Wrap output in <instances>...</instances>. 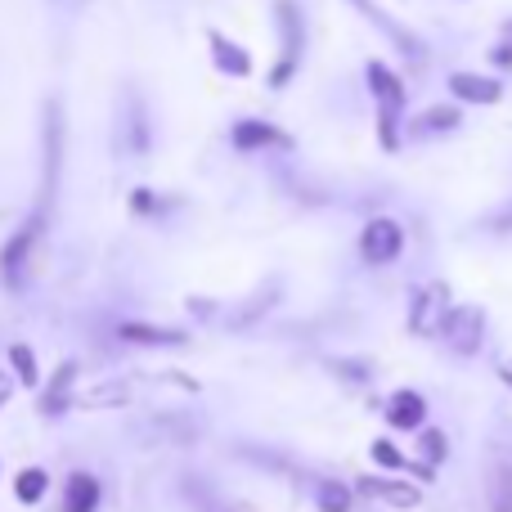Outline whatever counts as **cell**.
Instances as JSON below:
<instances>
[{"label":"cell","instance_id":"8","mask_svg":"<svg viewBox=\"0 0 512 512\" xmlns=\"http://www.w3.org/2000/svg\"><path fill=\"white\" fill-rule=\"evenodd\" d=\"M207 45H212L216 68H221V72H230V77H248V72H252V54L243 50V45L225 41L221 32H207Z\"/></svg>","mask_w":512,"mask_h":512},{"label":"cell","instance_id":"6","mask_svg":"<svg viewBox=\"0 0 512 512\" xmlns=\"http://www.w3.org/2000/svg\"><path fill=\"white\" fill-rule=\"evenodd\" d=\"M387 423L396 427V432H418V427L427 423V400L409 387L396 391V396L387 400Z\"/></svg>","mask_w":512,"mask_h":512},{"label":"cell","instance_id":"16","mask_svg":"<svg viewBox=\"0 0 512 512\" xmlns=\"http://www.w3.org/2000/svg\"><path fill=\"white\" fill-rule=\"evenodd\" d=\"M126 400H131V391L117 387V382H108V387H99V391H86L77 405H86V409H113V405H126Z\"/></svg>","mask_w":512,"mask_h":512},{"label":"cell","instance_id":"14","mask_svg":"<svg viewBox=\"0 0 512 512\" xmlns=\"http://www.w3.org/2000/svg\"><path fill=\"white\" fill-rule=\"evenodd\" d=\"M45 486H50V477H45L41 468H23V472H18V481H14L18 504H41V499H45Z\"/></svg>","mask_w":512,"mask_h":512},{"label":"cell","instance_id":"26","mask_svg":"<svg viewBox=\"0 0 512 512\" xmlns=\"http://www.w3.org/2000/svg\"><path fill=\"white\" fill-rule=\"evenodd\" d=\"M499 230H512V216H504V221H499Z\"/></svg>","mask_w":512,"mask_h":512},{"label":"cell","instance_id":"1","mask_svg":"<svg viewBox=\"0 0 512 512\" xmlns=\"http://www.w3.org/2000/svg\"><path fill=\"white\" fill-rule=\"evenodd\" d=\"M454 315V297H450V283H427V288L414 292V306H409V333L418 337H436L445 333V324H450Z\"/></svg>","mask_w":512,"mask_h":512},{"label":"cell","instance_id":"25","mask_svg":"<svg viewBox=\"0 0 512 512\" xmlns=\"http://www.w3.org/2000/svg\"><path fill=\"white\" fill-rule=\"evenodd\" d=\"M495 59L504 63V68H512V50H508V45H504V50H495Z\"/></svg>","mask_w":512,"mask_h":512},{"label":"cell","instance_id":"20","mask_svg":"<svg viewBox=\"0 0 512 512\" xmlns=\"http://www.w3.org/2000/svg\"><path fill=\"white\" fill-rule=\"evenodd\" d=\"M369 454H373V463H382V468H387V472L409 468V463H405V454H400L391 441H373V450H369Z\"/></svg>","mask_w":512,"mask_h":512},{"label":"cell","instance_id":"15","mask_svg":"<svg viewBox=\"0 0 512 512\" xmlns=\"http://www.w3.org/2000/svg\"><path fill=\"white\" fill-rule=\"evenodd\" d=\"M454 126H459V108H427V113L414 122V131L432 135V131H454Z\"/></svg>","mask_w":512,"mask_h":512},{"label":"cell","instance_id":"17","mask_svg":"<svg viewBox=\"0 0 512 512\" xmlns=\"http://www.w3.org/2000/svg\"><path fill=\"white\" fill-rule=\"evenodd\" d=\"M490 512H512V468H499L490 477Z\"/></svg>","mask_w":512,"mask_h":512},{"label":"cell","instance_id":"22","mask_svg":"<svg viewBox=\"0 0 512 512\" xmlns=\"http://www.w3.org/2000/svg\"><path fill=\"white\" fill-rule=\"evenodd\" d=\"M149 203H153V198H149V194H144V189H140V194H131V207H135V212H153V207H149Z\"/></svg>","mask_w":512,"mask_h":512},{"label":"cell","instance_id":"24","mask_svg":"<svg viewBox=\"0 0 512 512\" xmlns=\"http://www.w3.org/2000/svg\"><path fill=\"white\" fill-rule=\"evenodd\" d=\"M9 391H14V387H9V378H5V373H0V405H5V400H9Z\"/></svg>","mask_w":512,"mask_h":512},{"label":"cell","instance_id":"9","mask_svg":"<svg viewBox=\"0 0 512 512\" xmlns=\"http://www.w3.org/2000/svg\"><path fill=\"white\" fill-rule=\"evenodd\" d=\"M99 508V481L90 472H72L63 490V512H95Z\"/></svg>","mask_w":512,"mask_h":512},{"label":"cell","instance_id":"19","mask_svg":"<svg viewBox=\"0 0 512 512\" xmlns=\"http://www.w3.org/2000/svg\"><path fill=\"white\" fill-rule=\"evenodd\" d=\"M9 364H14V373H18V382H23V387H36V355L27 351L23 342L9 346Z\"/></svg>","mask_w":512,"mask_h":512},{"label":"cell","instance_id":"13","mask_svg":"<svg viewBox=\"0 0 512 512\" xmlns=\"http://www.w3.org/2000/svg\"><path fill=\"white\" fill-rule=\"evenodd\" d=\"M315 504L319 512H351V486H342L333 477L315 481Z\"/></svg>","mask_w":512,"mask_h":512},{"label":"cell","instance_id":"2","mask_svg":"<svg viewBox=\"0 0 512 512\" xmlns=\"http://www.w3.org/2000/svg\"><path fill=\"white\" fill-rule=\"evenodd\" d=\"M369 86H373V95L382 99V122H378V131H382V149H396V113L405 108V86H400L396 72L382 68L378 59L369 63Z\"/></svg>","mask_w":512,"mask_h":512},{"label":"cell","instance_id":"27","mask_svg":"<svg viewBox=\"0 0 512 512\" xmlns=\"http://www.w3.org/2000/svg\"><path fill=\"white\" fill-rule=\"evenodd\" d=\"M508 36H512V23H508Z\"/></svg>","mask_w":512,"mask_h":512},{"label":"cell","instance_id":"12","mask_svg":"<svg viewBox=\"0 0 512 512\" xmlns=\"http://www.w3.org/2000/svg\"><path fill=\"white\" fill-rule=\"evenodd\" d=\"M122 337L126 342H144V346H180L185 333L176 328H153V324H122Z\"/></svg>","mask_w":512,"mask_h":512},{"label":"cell","instance_id":"11","mask_svg":"<svg viewBox=\"0 0 512 512\" xmlns=\"http://www.w3.org/2000/svg\"><path fill=\"white\" fill-rule=\"evenodd\" d=\"M72 378H77V364H59V373H54V382H50V391L41 396V414H63L68 409V387H72Z\"/></svg>","mask_w":512,"mask_h":512},{"label":"cell","instance_id":"23","mask_svg":"<svg viewBox=\"0 0 512 512\" xmlns=\"http://www.w3.org/2000/svg\"><path fill=\"white\" fill-rule=\"evenodd\" d=\"M499 378H504V382H508V387H512V355H508V360H504V364H499Z\"/></svg>","mask_w":512,"mask_h":512},{"label":"cell","instance_id":"21","mask_svg":"<svg viewBox=\"0 0 512 512\" xmlns=\"http://www.w3.org/2000/svg\"><path fill=\"white\" fill-rule=\"evenodd\" d=\"M32 239H36V230H18V234H14V243H9V248H5V265H9V270H14V265H18V256H23L27 248H32Z\"/></svg>","mask_w":512,"mask_h":512},{"label":"cell","instance_id":"7","mask_svg":"<svg viewBox=\"0 0 512 512\" xmlns=\"http://www.w3.org/2000/svg\"><path fill=\"white\" fill-rule=\"evenodd\" d=\"M450 95L468 99V104H499V99H504V86H499L495 77H481V72H454Z\"/></svg>","mask_w":512,"mask_h":512},{"label":"cell","instance_id":"4","mask_svg":"<svg viewBox=\"0 0 512 512\" xmlns=\"http://www.w3.org/2000/svg\"><path fill=\"white\" fill-rule=\"evenodd\" d=\"M481 337H486V315H481V306H454L450 324H445V342L459 355H477Z\"/></svg>","mask_w":512,"mask_h":512},{"label":"cell","instance_id":"10","mask_svg":"<svg viewBox=\"0 0 512 512\" xmlns=\"http://www.w3.org/2000/svg\"><path fill=\"white\" fill-rule=\"evenodd\" d=\"M234 144L239 149H270V144H288V135L270 122H239L234 126Z\"/></svg>","mask_w":512,"mask_h":512},{"label":"cell","instance_id":"5","mask_svg":"<svg viewBox=\"0 0 512 512\" xmlns=\"http://www.w3.org/2000/svg\"><path fill=\"white\" fill-rule=\"evenodd\" d=\"M355 490L369 495V499H378V504H387V508H400V512L423 504V490L409 486V481H391V477H360L355 481Z\"/></svg>","mask_w":512,"mask_h":512},{"label":"cell","instance_id":"3","mask_svg":"<svg viewBox=\"0 0 512 512\" xmlns=\"http://www.w3.org/2000/svg\"><path fill=\"white\" fill-rule=\"evenodd\" d=\"M400 248H405V230H400L391 216H373V221L364 225V234H360L364 261L387 265V261H396V256H400Z\"/></svg>","mask_w":512,"mask_h":512},{"label":"cell","instance_id":"18","mask_svg":"<svg viewBox=\"0 0 512 512\" xmlns=\"http://www.w3.org/2000/svg\"><path fill=\"white\" fill-rule=\"evenodd\" d=\"M418 450H423L427 468H436V463H445V454H450V441H445V432H436V427H423V441H418Z\"/></svg>","mask_w":512,"mask_h":512}]
</instances>
